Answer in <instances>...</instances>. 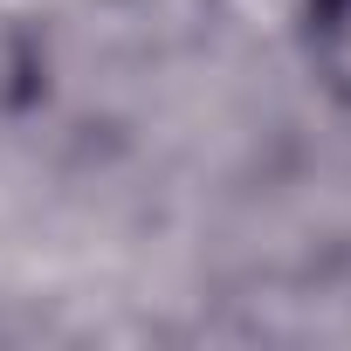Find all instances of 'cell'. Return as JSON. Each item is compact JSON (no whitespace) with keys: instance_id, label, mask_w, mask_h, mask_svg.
Segmentation results:
<instances>
[{"instance_id":"6da1fadb","label":"cell","mask_w":351,"mask_h":351,"mask_svg":"<svg viewBox=\"0 0 351 351\" xmlns=\"http://www.w3.org/2000/svg\"><path fill=\"white\" fill-rule=\"evenodd\" d=\"M310 49L324 83L351 104V0H310Z\"/></svg>"}]
</instances>
